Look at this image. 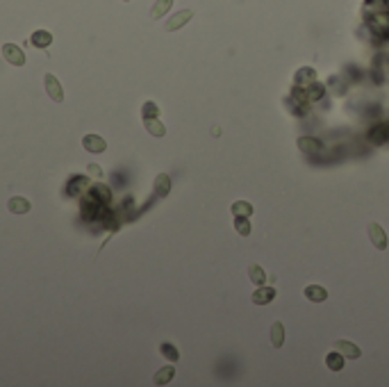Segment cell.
Masks as SVG:
<instances>
[{"label":"cell","mask_w":389,"mask_h":387,"mask_svg":"<svg viewBox=\"0 0 389 387\" xmlns=\"http://www.w3.org/2000/svg\"><path fill=\"white\" fill-rule=\"evenodd\" d=\"M155 116H159V107L155 105L153 100L144 102V107H142V119H155Z\"/></svg>","instance_id":"cell-22"},{"label":"cell","mask_w":389,"mask_h":387,"mask_svg":"<svg viewBox=\"0 0 389 387\" xmlns=\"http://www.w3.org/2000/svg\"><path fill=\"white\" fill-rule=\"evenodd\" d=\"M30 41L35 43L37 48H48L52 43V34L48 30H35V34L30 37Z\"/></svg>","instance_id":"cell-12"},{"label":"cell","mask_w":389,"mask_h":387,"mask_svg":"<svg viewBox=\"0 0 389 387\" xmlns=\"http://www.w3.org/2000/svg\"><path fill=\"white\" fill-rule=\"evenodd\" d=\"M298 148L308 155H317L321 150V146H319L317 139H312V137H303V139H298Z\"/></svg>","instance_id":"cell-16"},{"label":"cell","mask_w":389,"mask_h":387,"mask_svg":"<svg viewBox=\"0 0 389 387\" xmlns=\"http://www.w3.org/2000/svg\"><path fill=\"white\" fill-rule=\"evenodd\" d=\"M123 3H130V0H123Z\"/></svg>","instance_id":"cell-25"},{"label":"cell","mask_w":389,"mask_h":387,"mask_svg":"<svg viewBox=\"0 0 389 387\" xmlns=\"http://www.w3.org/2000/svg\"><path fill=\"white\" fill-rule=\"evenodd\" d=\"M335 349L339 351L344 357H351V360H357L359 355H362V351L357 349V346L353 344V342H346V340H339V342H335Z\"/></svg>","instance_id":"cell-8"},{"label":"cell","mask_w":389,"mask_h":387,"mask_svg":"<svg viewBox=\"0 0 389 387\" xmlns=\"http://www.w3.org/2000/svg\"><path fill=\"white\" fill-rule=\"evenodd\" d=\"M325 365H328L330 371H342V369H344V355L339 353L337 349H335L332 353L325 355Z\"/></svg>","instance_id":"cell-14"},{"label":"cell","mask_w":389,"mask_h":387,"mask_svg":"<svg viewBox=\"0 0 389 387\" xmlns=\"http://www.w3.org/2000/svg\"><path fill=\"white\" fill-rule=\"evenodd\" d=\"M235 230L241 235V237H248V235H251V221H248V217H244V214H235Z\"/></svg>","instance_id":"cell-19"},{"label":"cell","mask_w":389,"mask_h":387,"mask_svg":"<svg viewBox=\"0 0 389 387\" xmlns=\"http://www.w3.org/2000/svg\"><path fill=\"white\" fill-rule=\"evenodd\" d=\"M173 376H176V369H173V365H169V367H162V369L155 374V385H166V383H171L173 380Z\"/></svg>","instance_id":"cell-15"},{"label":"cell","mask_w":389,"mask_h":387,"mask_svg":"<svg viewBox=\"0 0 389 387\" xmlns=\"http://www.w3.org/2000/svg\"><path fill=\"white\" fill-rule=\"evenodd\" d=\"M369 237H371L373 246H376L378 251H385L387 248V235H385V230H382L380 223H371V226H369Z\"/></svg>","instance_id":"cell-4"},{"label":"cell","mask_w":389,"mask_h":387,"mask_svg":"<svg viewBox=\"0 0 389 387\" xmlns=\"http://www.w3.org/2000/svg\"><path fill=\"white\" fill-rule=\"evenodd\" d=\"M7 210L12 214H27L32 210V203L27 198H23V196H12L7 200Z\"/></svg>","instance_id":"cell-6"},{"label":"cell","mask_w":389,"mask_h":387,"mask_svg":"<svg viewBox=\"0 0 389 387\" xmlns=\"http://www.w3.org/2000/svg\"><path fill=\"white\" fill-rule=\"evenodd\" d=\"M144 128L148 130L153 137H164L166 135V128H164L162 121H157V116H155V119H144Z\"/></svg>","instance_id":"cell-11"},{"label":"cell","mask_w":389,"mask_h":387,"mask_svg":"<svg viewBox=\"0 0 389 387\" xmlns=\"http://www.w3.org/2000/svg\"><path fill=\"white\" fill-rule=\"evenodd\" d=\"M191 18H193V12H191V9H182V12L173 14V16L166 21V30H169V32H176V30H180L182 25H187Z\"/></svg>","instance_id":"cell-3"},{"label":"cell","mask_w":389,"mask_h":387,"mask_svg":"<svg viewBox=\"0 0 389 387\" xmlns=\"http://www.w3.org/2000/svg\"><path fill=\"white\" fill-rule=\"evenodd\" d=\"M171 5H173V0H157L153 5V9H150V18H162L171 9Z\"/></svg>","instance_id":"cell-18"},{"label":"cell","mask_w":389,"mask_h":387,"mask_svg":"<svg viewBox=\"0 0 389 387\" xmlns=\"http://www.w3.org/2000/svg\"><path fill=\"white\" fill-rule=\"evenodd\" d=\"M271 344H273L275 349H280V346L285 344V326L280 321H275L273 326H271Z\"/></svg>","instance_id":"cell-13"},{"label":"cell","mask_w":389,"mask_h":387,"mask_svg":"<svg viewBox=\"0 0 389 387\" xmlns=\"http://www.w3.org/2000/svg\"><path fill=\"white\" fill-rule=\"evenodd\" d=\"M43 85H46V91H48V96H50L52 100H55V102H64V89H62L60 80H57L52 73H46Z\"/></svg>","instance_id":"cell-2"},{"label":"cell","mask_w":389,"mask_h":387,"mask_svg":"<svg viewBox=\"0 0 389 387\" xmlns=\"http://www.w3.org/2000/svg\"><path fill=\"white\" fill-rule=\"evenodd\" d=\"M159 353L166 357V360H171V362H178V360H180L178 349H176L173 344H166V342H164V344H159Z\"/></svg>","instance_id":"cell-20"},{"label":"cell","mask_w":389,"mask_h":387,"mask_svg":"<svg viewBox=\"0 0 389 387\" xmlns=\"http://www.w3.org/2000/svg\"><path fill=\"white\" fill-rule=\"evenodd\" d=\"M0 50H3V57H5L7 64H12V66H23L25 64V53H23L16 43H5Z\"/></svg>","instance_id":"cell-1"},{"label":"cell","mask_w":389,"mask_h":387,"mask_svg":"<svg viewBox=\"0 0 389 387\" xmlns=\"http://www.w3.org/2000/svg\"><path fill=\"white\" fill-rule=\"evenodd\" d=\"M305 296L314 303H323L325 298H328V292H325L321 285H308L305 287Z\"/></svg>","instance_id":"cell-10"},{"label":"cell","mask_w":389,"mask_h":387,"mask_svg":"<svg viewBox=\"0 0 389 387\" xmlns=\"http://www.w3.org/2000/svg\"><path fill=\"white\" fill-rule=\"evenodd\" d=\"M273 298H275V290H273V287L260 285L255 292H253V303H255V305H266V303H271Z\"/></svg>","instance_id":"cell-7"},{"label":"cell","mask_w":389,"mask_h":387,"mask_svg":"<svg viewBox=\"0 0 389 387\" xmlns=\"http://www.w3.org/2000/svg\"><path fill=\"white\" fill-rule=\"evenodd\" d=\"M248 278L253 280V285H264V280H266V273H264V269L260 267V264H251L248 267Z\"/></svg>","instance_id":"cell-17"},{"label":"cell","mask_w":389,"mask_h":387,"mask_svg":"<svg viewBox=\"0 0 389 387\" xmlns=\"http://www.w3.org/2000/svg\"><path fill=\"white\" fill-rule=\"evenodd\" d=\"M232 212H235V214H244V217H251V214H253V205L248 203V200H237V203H232Z\"/></svg>","instance_id":"cell-21"},{"label":"cell","mask_w":389,"mask_h":387,"mask_svg":"<svg viewBox=\"0 0 389 387\" xmlns=\"http://www.w3.org/2000/svg\"><path fill=\"white\" fill-rule=\"evenodd\" d=\"M82 146H85L89 153H103L107 148V141L100 135H85L82 137Z\"/></svg>","instance_id":"cell-5"},{"label":"cell","mask_w":389,"mask_h":387,"mask_svg":"<svg viewBox=\"0 0 389 387\" xmlns=\"http://www.w3.org/2000/svg\"><path fill=\"white\" fill-rule=\"evenodd\" d=\"M310 96H321V87H312V91H310Z\"/></svg>","instance_id":"cell-24"},{"label":"cell","mask_w":389,"mask_h":387,"mask_svg":"<svg viewBox=\"0 0 389 387\" xmlns=\"http://www.w3.org/2000/svg\"><path fill=\"white\" fill-rule=\"evenodd\" d=\"M169 192H171V178L166 173H159L155 178V194L164 198V196H169Z\"/></svg>","instance_id":"cell-9"},{"label":"cell","mask_w":389,"mask_h":387,"mask_svg":"<svg viewBox=\"0 0 389 387\" xmlns=\"http://www.w3.org/2000/svg\"><path fill=\"white\" fill-rule=\"evenodd\" d=\"M87 171H89L94 178H103V169H100L98 164H89V166H87Z\"/></svg>","instance_id":"cell-23"}]
</instances>
